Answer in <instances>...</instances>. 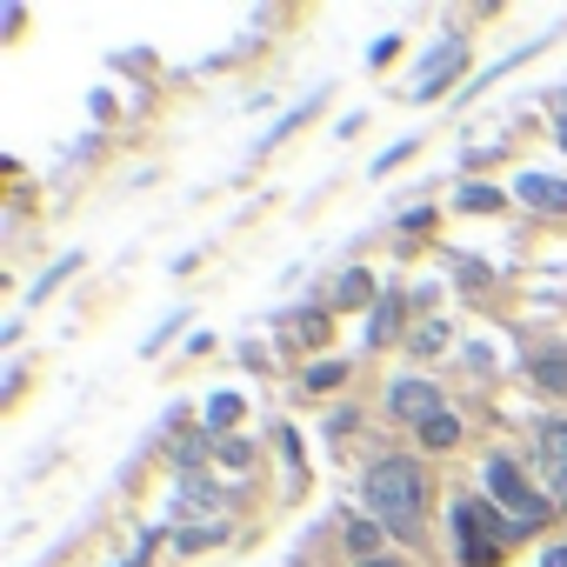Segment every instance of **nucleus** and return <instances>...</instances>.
Segmentation results:
<instances>
[{"mask_svg":"<svg viewBox=\"0 0 567 567\" xmlns=\"http://www.w3.org/2000/svg\"><path fill=\"white\" fill-rule=\"evenodd\" d=\"M207 540H220V527H187V534H181V547H187V554H194V547H207Z\"/></svg>","mask_w":567,"mask_h":567,"instance_id":"nucleus-16","label":"nucleus"},{"mask_svg":"<svg viewBox=\"0 0 567 567\" xmlns=\"http://www.w3.org/2000/svg\"><path fill=\"white\" fill-rule=\"evenodd\" d=\"M368 295H374V274H361V267L334 288V301H341V308H368Z\"/></svg>","mask_w":567,"mask_h":567,"instance_id":"nucleus-10","label":"nucleus"},{"mask_svg":"<svg viewBox=\"0 0 567 567\" xmlns=\"http://www.w3.org/2000/svg\"><path fill=\"white\" fill-rule=\"evenodd\" d=\"M348 547H354V560H374V547H381V520H348Z\"/></svg>","mask_w":567,"mask_h":567,"instance_id":"nucleus-9","label":"nucleus"},{"mask_svg":"<svg viewBox=\"0 0 567 567\" xmlns=\"http://www.w3.org/2000/svg\"><path fill=\"white\" fill-rule=\"evenodd\" d=\"M547 567H567V547H547Z\"/></svg>","mask_w":567,"mask_h":567,"instance_id":"nucleus-17","label":"nucleus"},{"mask_svg":"<svg viewBox=\"0 0 567 567\" xmlns=\"http://www.w3.org/2000/svg\"><path fill=\"white\" fill-rule=\"evenodd\" d=\"M487 494H494V501L514 514V527H534V520H547V501H540V494L520 481V467H514L507 454H494V461H487Z\"/></svg>","mask_w":567,"mask_h":567,"instance_id":"nucleus-2","label":"nucleus"},{"mask_svg":"<svg viewBox=\"0 0 567 567\" xmlns=\"http://www.w3.org/2000/svg\"><path fill=\"white\" fill-rule=\"evenodd\" d=\"M441 341H447V328H421V334H414V354H434Z\"/></svg>","mask_w":567,"mask_h":567,"instance_id":"nucleus-14","label":"nucleus"},{"mask_svg":"<svg viewBox=\"0 0 567 567\" xmlns=\"http://www.w3.org/2000/svg\"><path fill=\"white\" fill-rule=\"evenodd\" d=\"M560 147H567V121H560Z\"/></svg>","mask_w":567,"mask_h":567,"instance_id":"nucleus-19","label":"nucleus"},{"mask_svg":"<svg viewBox=\"0 0 567 567\" xmlns=\"http://www.w3.org/2000/svg\"><path fill=\"white\" fill-rule=\"evenodd\" d=\"M534 454H540V467H547V494L567 501V421H540Z\"/></svg>","mask_w":567,"mask_h":567,"instance_id":"nucleus-4","label":"nucleus"},{"mask_svg":"<svg viewBox=\"0 0 567 567\" xmlns=\"http://www.w3.org/2000/svg\"><path fill=\"white\" fill-rule=\"evenodd\" d=\"M414 434H421V447H434V454H441V447H454V441H461V421L441 408V414H434V421H421Z\"/></svg>","mask_w":567,"mask_h":567,"instance_id":"nucleus-8","label":"nucleus"},{"mask_svg":"<svg viewBox=\"0 0 567 567\" xmlns=\"http://www.w3.org/2000/svg\"><path fill=\"white\" fill-rule=\"evenodd\" d=\"M234 414H240V401H234V394H220V401L207 408V434H214V427H234Z\"/></svg>","mask_w":567,"mask_h":567,"instance_id":"nucleus-12","label":"nucleus"},{"mask_svg":"<svg viewBox=\"0 0 567 567\" xmlns=\"http://www.w3.org/2000/svg\"><path fill=\"white\" fill-rule=\"evenodd\" d=\"M494 520H501V514H494L487 501H461V507H454V534H461V560H467V567H494V547L481 540V527H494Z\"/></svg>","mask_w":567,"mask_h":567,"instance_id":"nucleus-3","label":"nucleus"},{"mask_svg":"<svg viewBox=\"0 0 567 567\" xmlns=\"http://www.w3.org/2000/svg\"><path fill=\"white\" fill-rule=\"evenodd\" d=\"M354 567H401V560H388V554H374V560H354Z\"/></svg>","mask_w":567,"mask_h":567,"instance_id":"nucleus-18","label":"nucleus"},{"mask_svg":"<svg viewBox=\"0 0 567 567\" xmlns=\"http://www.w3.org/2000/svg\"><path fill=\"white\" fill-rule=\"evenodd\" d=\"M361 494H368V507H374L381 527L414 534V527H421V507H427V467H421L414 454H381V461L368 467Z\"/></svg>","mask_w":567,"mask_h":567,"instance_id":"nucleus-1","label":"nucleus"},{"mask_svg":"<svg viewBox=\"0 0 567 567\" xmlns=\"http://www.w3.org/2000/svg\"><path fill=\"white\" fill-rule=\"evenodd\" d=\"M461 207L467 214H487V207H501V194L494 187H461Z\"/></svg>","mask_w":567,"mask_h":567,"instance_id":"nucleus-11","label":"nucleus"},{"mask_svg":"<svg viewBox=\"0 0 567 567\" xmlns=\"http://www.w3.org/2000/svg\"><path fill=\"white\" fill-rule=\"evenodd\" d=\"M388 408H394L401 421H414V427H421V421H434V414H441V388L408 374V381H394V388H388Z\"/></svg>","mask_w":567,"mask_h":567,"instance_id":"nucleus-5","label":"nucleus"},{"mask_svg":"<svg viewBox=\"0 0 567 567\" xmlns=\"http://www.w3.org/2000/svg\"><path fill=\"white\" fill-rule=\"evenodd\" d=\"M220 461H227V467H247L254 454H247V441H220Z\"/></svg>","mask_w":567,"mask_h":567,"instance_id":"nucleus-15","label":"nucleus"},{"mask_svg":"<svg viewBox=\"0 0 567 567\" xmlns=\"http://www.w3.org/2000/svg\"><path fill=\"white\" fill-rule=\"evenodd\" d=\"M334 381H341V361H328V368H308V388H315V394H321V388H334Z\"/></svg>","mask_w":567,"mask_h":567,"instance_id":"nucleus-13","label":"nucleus"},{"mask_svg":"<svg viewBox=\"0 0 567 567\" xmlns=\"http://www.w3.org/2000/svg\"><path fill=\"white\" fill-rule=\"evenodd\" d=\"M520 200H527V207H540V214H567V181L527 174V181H520Z\"/></svg>","mask_w":567,"mask_h":567,"instance_id":"nucleus-6","label":"nucleus"},{"mask_svg":"<svg viewBox=\"0 0 567 567\" xmlns=\"http://www.w3.org/2000/svg\"><path fill=\"white\" fill-rule=\"evenodd\" d=\"M527 374H534V388L567 394V354H534V361H527Z\"/></svg>","mask_w":567,"mask_h":567,"instance_id":"nucleus-7","label":"nucleus"}]
</instances>
